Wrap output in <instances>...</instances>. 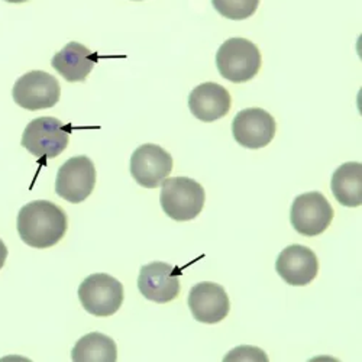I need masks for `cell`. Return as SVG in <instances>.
<instances>
[{
    "mask_svg": "<svg viewBox=\"0 0 362 362\" xmlns=\"http://www.w3.org/2000/svg\"><path fill=\"white\" fill-rule=\"evenodd\" d=\"M16 228L23 244L45 250L57 245L64 238L69 219L63 207L52 202L37 200L19 210Z\"/></svg>",
    "mask_w": 362,
    "mask_h": 362,
    "instance_id": "obj_1",
    "label": "cell"
},
{
    "mask_svg": "<svg viewBox=\"0 0 362 362\" xmlns=\"http://www.w3.org/2000/svg\"><path fill=\"white\" fill-rule=\"evenodd\" d=\"M12 96L15 103L26 110L49 109L58 103L62 87L54 76L34 70L16 80Z\"/></svg>",
    "mask_w": 362,
    "mask_h": 362,
    "instance_id": "obj_8",
    "label": "cell"
},
{
    "mask_svg": "<svg viewBox=\"0 0 362 362\" xmlns=\"http://www.w3.org/2000/svg\"><path fill=\"white\" fill-rule=\"evenodd\" d=\"M187 303L193 317L204 325L222 322L230 310V301L225 288L209 281L192 287Z\"/></svg>",
    "mask_w": 362,
    "mask_h": 362,
    "instance_id": "obj_12",
    "label": "cell"
},
{
    "mask_svg": "<svg viewBox=\"0 0 362 362\" xmlns=\"http://www.w3.org/2000/svg\"><path fill=\"white\" fill-rule=\"evenodd\" d=\"M277 131L276 119L267 110L250 107L240 110L232 122L235 141L248 149H259L274 139Z\"/></svg>",
    "mask_w": 362,
    "mask_h": 362,
    "instance_id": "obj_11",
    "label": "cell"
},
{
    "mask_svg": "<svg viewBox=\"0 0 362 362\" xmlns=\"http://www.w3.org/2000/svg\"><path fill=\"white\" fill-rule=\"evenodd\" d=\"M181 269L171 264L156 261L141 268L138 288L141 294L154 303H168L180 294Z\"/></svg>",
    "mask_w": 362,
    "mask_h": 362,
    "instance_id": "obj_10",
    "label": "cell"
},
{
    "mask_svg": "<svg viewBox=\"0 0 362 362\" xmlns=\"http://www.w3.org/2000/svg\"><path fill=\"white\" fill-rule=\"evenodd\" d=\"M71 127L57 117H38L29 122L22 135V146L41 164L55 158L67 148Z\"/></svg>",
    "mask_w": 362,
    "mask_h": 362,
    "instance_id": "obj_3",
    "label": "cell"
},
{
    "mask_svg": "<svg viewBox=\"0 0 362 362\" xmlns=\"http://www.w3.org/2000/svg\"><path fill=\"white\" fill-rule=\"evenodd\" d=\"M71 359L74 362H115L117 359V348L112 338L93 332L77 341Z\"/></svg>",
    "mask_w": 362,
    "mask_h": 362,
    "instance_id": "obj_17",
    "label": "cell"
},
{
    "mask_svg": "<svg viewBox=\"0 0 362 362\" xmlns=\"http://www.w3.org/2000/svg\"><path fill=\"white\" fill-rule=\"evenodd\" d=\"M96 186V168L86 156L67 160L57 173L55 193L69 203H81L93 193Z\"/></svg>",
    "mask_w": 362,
    "mask_h": 362,
    "instance_id": "obj_7",
    "label": "cell"
},
{
    "mask_svg": "<svg viewBox=\"0 0 362 362\" xmlns=\"http://www.w3.org/2000/svg\"><path fill=\"white\" fill-rule=\"evenodd\" d=\"M173 171V157L156 144H144L131 157V174L144 189H157Z\"/></svg>",
    "mask_w": 362,
    "mask_h": 362,
    "instance_id": "obj_9",
    "label": "cell"
},
{
    "mask_svg": "<svg viewBox=\"0 0 362 362\" xmlns=\"http://www.w3.org/2000/svg\"><path fill=\"white\" fill-rule=\"evenodd\" d=\"M261 52L258 47L245 38L226 40L216 52V66L221 76L232 83H247L261 69Z\"/></svg>",
    "mask_w": 362,
    "mask_h": 362,
    "instance_id": "obj_4",
    "label": "cell"
},
{
    "mask_svg": "<svg viewBox=\"0 0 362 362\" xmlns=\"http://www.w3.org/2000/svg\"><path fill=\"white\" fill-rule=\"evenodd\" d=\"M223 361H267L268 356L258 348L254 346H238L236 349L230 351Z\"/></svg>",
    "mask_w": 362,
    "mask_h": 362,
    "instance_id": "obj_19",
    "label": "cell"
},
{
    "mask_svg": "<svg viewBox=\"0 0 362 362\" xmlns=\"http://www.w3.org/2000/svg\"><path fill=\"white\" fill-rule=\"evenodd\" d=\"M6 258H8V248H6L4 240L0 239V269L4 268V265L6 262Z\"/></svg>",
    "mask_w": 362,
    "mask_h": 362,
    "instance_id": "obj_20",
    "label": "cell"
},
{
    "mask_svg": "<svg viewBox=\"0 0 362 362\" xmlns=\"http://www.w3.org/2000/svg\"><path fill=\"white\" fill-rule=\"evenodd\" d=\"M276 269L287 284L303 287L316 279L319 261L310 248L293 244L280 252L276 262Z\"/></svg>",
    "mask_w": 362,
    "mask_h": 362,
    "instance_id": "obj_13",
    "label": "cell"
},
{
    "mask_svg": "<svg viewBox=\"0 0 362 362\" xmlns=\"http://www.w3.org/2000/svg\"><path fill=\"white\" fill-rule=\"evenodd\" d=\"M161 187V207L173 221L187 222L202 214L206 192L196 180L189 177H171L163 181Z\"/></svg>",
    "mask_w": 362,
    "mask_h": 362,
    "instance_id": "obj_2",
    "label": "cell"
},
{
    "mask_svg": "<svg viewBox=\"0 0 362 362\" xmlns=\"http://www.w3.org/2000/svg\"><path fill=\"white\" fill-rule=\"evenodd\" d=\"M78 298L87 313L107 317L115 315L122 306L124 286L109 274H92L80 284Z\"/></svg>",
    "mask_w": 362,
    "mask_h": 362,
    "instance_id": "obj_5",
    "label": "cell"
},
{
    "mask_svg": "<svg viewBox=\"0 0 362 362\" xmlns=\"http://www.w3.org/2000/svg\"><path fill=\"white\" fill-rule=\"evenodd\" d=\"M332 193L345 207L362 206V164L345 163L332 175Z\"/></svg>",
    "mask_w": 362,
    "mask_h": 362,
    "instance_id": "obj_16",
    "label": "cell"
},
{
    "mask_svg": "<svg viewBox=\"0 0 362 362\" xmlns=\"http://www.w3.org/2000/svg\"><path fill=\"white\" fill-rule=\"evenodd\" d=\"M5 2H9V4H23V2H28V0H5Z\"/></svg>",
    "mask_w": 362,
    "mask_h": 362,
    "instance_id": "obj_21",
    "label": "cell"
},
{
    "mask_svg": "<svg viewBox=\"0 0 362 362\" xmlns=\"http://www.w3.org/2000/svg\"><path fill=\"white\" fill-rule=\"evenodd\" d=\"M98 62V54L78 42H69L62 51L57 52L51 66L70 83L84 81L92 73Z\"/></svg>",
    "mask_w": 362,
    "mask_h": 362,
    "instance_id": "obj_15",
    "label": "cell"
},
{
    "mask_svg": "<svg viewBox=\"0 0 362 362\" xmlns=\"http://www.w3.org/2000/svg\"><path fill=\"white\" fill-rule=\"evenodd\" d=\"M335 212L327 199L319 192H309L294 199L290 222L296 232L305 236L323 233L334 221Z\"/></svg>",
    "mask_w": 362,
    "mask_h": 362,
    "instance_id": "obj_6",
    "label": "cell"
},
{
    "mask_svg": "<svg viewBox=\"0 0 362 362\" xmlns=\"http://www.w3.org/2000/svg\"><path fill=\"white\" fill-rule=\"evenodd\" d=\"M232 106L228 90L216 83H203L194 87L189 98V107L194 117L202 122H215L226 116Z\"/></svg>",
    "mask_w": 362,
    "mask_h": 362,
    "instance_id": "obj_14",
    "label": "cell"
},
{
    "mask_svg": "<svg viewBox=\"0 0 362 362\" xmlns=\"http://www.w3.org/2000/svg\"><path fill=\"white\" fill-rule=\"evenodd\" d=\"M212 4L223 18L244 21L257 12L259 0H212Z\"/></svg>",
    "mask_w": 362,
    "mask_h": 362,
    "instance_id": "obj_18",
    "label": "cell"
}]
</instances>
